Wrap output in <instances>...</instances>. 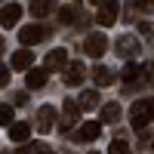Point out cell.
<instances>
[{
    "label": "cell",
    "mask_w": 154,
    "mask_h": 154,
    "mask_svg": "<svg viewBox=\"0 0 154 154\" xmlns=\"http://www.w3.org/2000/svg\"><path fill=\"white\" fill-rule=\"evenodd\" d=\"M154 117V102L151 99H139L136 105L130 108V123H133V130H145V126L151 123Z\"/></svg>",
    "instance_id": "obj_1"
},
{
    "label": "cell",
    "mask_w": 154,
    "mask_h": 154,
    "mask_svg": "<svg viewBox=\"0 0 154 154\" xmlns=\"http://www.w3.org/2000/svg\"><path fill=\"white\" fill-rule=\"evenodd\" d=\"M83 53H86V56H93V59H102V56L108 53V40H105V34H86Z\"/></svg>",
    "instance_id": "obj_2"
},
{
    "label": "cell",
    "mask_w": 154,
    "mask_h": 154,
    "mask_svg": "<svg viewBox=\"0 0 154 154\" xmlns=\"http://www.w3.org/2000/svg\"><path fill=\"white\" fill-rule=\"evenodd\" d=\"M117 16H120L117 0H105V3H99V16H96V22H99V25H114V22H117Z\"/></svg>",
    "instance_id": "obj_3"
},
{
    "label": "cell",
    "mask_w": 154,
    "mask_h": 154,
    "mask_svg": "<svg viewBox=\"0 0 154 154\" xmlns=\"http://www.w3.org/2000/svg\"><path fill=\"white\" fill-rule=\"evenodd\" d=\"M46 37V28H40V25H25V28L19 31V40L25 46H34V43H40Z\"/></svg>",
    "instance_id": "obj_4"
},
{
    "label": "cell",
    "mask_w": 154,
    "mask_h": 154,
    "mask_svg": "<svg viewBox=\"0 0 154 154\" xmlns=\"http://www.w3.org/2000/svg\"><path fill=\"white\" fill-rule=\"evenodd\" d=\"M68 65V53H65V49H49V53H46V59H43V68L46 71H62V68H65Z\"/></svg>",
    "instance_id": "obj_5"
},
{
    "label": "cell",
    "mask_w": 154,
    "mask_h": 154,
    "mask_svg": "<svg viewBox=\"0 0 154 154\" xmlns=\"http://www.w3.org/2000/svg\"><path fill=\"white\" fill-rule=\"evenodd\" d=\"M19 19H22V3H6L0 9V25L3 28H16Z\"/></svg>",
    "instance_id": "obj_6"
},
{
    "label": "cell",
    "mask_w": 154,
    "mask_h": 154,
    "mask_svg": "<svg viewBox=\"0 0 154 154\" xmlns=\"http://www.w3.org/2000/svg\"><path fill=\"white\" fill-rule=\"evenodd\" d=\"M83 74H86V68L80 65V62H68L62 80H65V86H80V83H83Z\"/></svg>",
    "instance_id": "obj_7"
},
{
    "label": "cell",
    "mask_w": 154,
    "mask_h": 154,
    "mask_svg": "<svg viewBox=\"0 0 154 154\" xmlns=\"http://www.w3.org/2000/svg\"><path fill=\"white\" fill-rule=\"evenodd\" d=\"M56 123V108L53 105H43L40 111H37V133H49Z\"/></svg>",
    "instance_id": "obj_8"
},
{
    "label": "cell",
    "mask_w": 154,
    "mask_h": 154,
    "mask_svg": "<svg viewBox=\"0 0 154 154\" xmlns=\"http://www.w3.org/2000/svg\"><path fill=\"white\" fill-rule=\"evenodd\" d=\"M114 49H117L120 56L133 59V56H139V40H136V37H130V34H123L120 40H117V46H114Z\"/></svg>",
    "instance_id": "obj_9"
},
{
    "label": "cell",
    "mask_w": 154,
    "mask_h": 154,
    "mask_svg": "<svg viewBox=\"0 0 154 154\" xmlns=\"http://www.w3.org/2000/svg\"><path fill=\"white\" fill-rule=\"evenodd\" d=\"M34 65V53L31 49H19V53H12V71H25V68H31Z\"/></svg>",
    "instance_id": "obj_10"
},
{
    "label": "cell",
    "mask_w": 154,
    "mask_h": 154,
    "mask_svg": "<svg viewBox=\"0 0 154 154\" xmlns=\"http://www.w3.org/2000/svg\"><path fill=\"white\" fill-rule=\"evenodd\" d=\"M28 136H31V126L28 123H12L9 126V142H16V145H22V142H28Z\"/></svg>",
    "instance_id": "obj_11"
},
{
    "label": "cell",
    "mask_w": 154,
    "mask_h": 154,
    "mask_svg": "<svg viewBox=\"0 0 154 154\" xmlns=\"http://www.w3.org/2000/svg\"><path fill=\"white\" fill-rule=\"evenodd\" d=\"M93 80H96V86H111L114 83V71L108 65H96L93 68Z\"/></svg>",
    "instance_id": "obj_12"
},
{
    "label": "cell",
    "mask_w": 154,
    "mask_h": 154,
    "mask_svg": "<svg viewBox=\"0 0 154 154\" xmlns=\"http://www.w3.org/2000/svg\"><path fill=\"white\" fill-rule=\"evenodd\" d=\"M99 133H102V126L96 120H86V123H80V133L77 136H80L83 142H93V139H99Z\"/></svg>",
    "instance_id": "obj_13"
},
{
    "label": "cell",
    "mask_w": 154,
    "mask_h": 154,
    "mask_svg": "<svg viewBox=\"0 0 154 154\" xmlns=\"http://www.w3.org/2000/svg\"><path fill=\"white\" fill-rule=\"evenodd\" d=\"M46 68H31L28 71V89H40L43 83H46Z\"/></svg>",
    "instance_id": "obj_14"
},
{
    "label": "cell",
    "mask_w": 154,
    "mask_h": 154,
    "mask_svg": "<svg viewBox=\"0 0 154 154\" xmlns=\"http://www.w3.org/2000/svg\"><path fill=\"white\" fill-rule=\"evenodd\" d=\"M53 6H56L53 0H34V3H31V16L34 19H43L46 12H53Z\"/></svg>",
    "instance_id": "obj_15"
},
{
    "label": "cell",
    "mask_w": 154,
    "mask_h": 154,
    "mask_svg": "<svg viewBox=\"0 0 154 154\" xmlns=\"http://www.w3.org/2000/svg\"><path fill=\"white\" fill-rule=\"evenodd\" d=\"M120 120V105L117 102H111V105L102 108V123H117Z\"/></svg>",
    "instance_id": "obj_16"
},
{
    "label": "cell",
    "mask_w": 154,
    "mask_h": 154,
    "mask_svg": "<svg viewBox=\"0 0 154 154\" xmlns=\"http://www.w3.org/2000/svg\"><path fill=\"white\" fill-rule=\"evenodd\" d=\"M142 71H145V68H139L136 62H126V65H123V80H126V83L139 80V77H142Z\"/></svg>",
    "instance_id": "obj_17"
},
{
    "label": "cell",
    "mask_w": 154,
    "mask_h": 154,
    "mask_svg": "<svg viewBox=\"0 0 154 154\" xmlns=\"http://www.w3.org/2000/svg\"><path fill=\"white\" fill-rule=\"evenodd\" d=\"M96 105H99V93H96V89H86V93H80V108L93 111Z\"/></svg>",
    "instance_id": "obj_18"
},
{
    "label": "cell",
    "mask_w": 154,
    "mask_h": 154,
    "mask_svg": "<svg viewBox=\"0 0 154 154\" xmlns=\"http://www.w3.org/2000/svg\"><path fill=\"white\" fill-rule=\"evenodd\" d=\"M77 117H80V105H74V102H65V126H71Z\"/></svg>",
    "instance_id": "obj_19"
},
{
    "label": "cell",
    "mask_w": 154,
    "mask_h": 154,
    "mask_svg": "<svg viewBox=\"0 0 154 154\" xmlns=\"http://www.w3.org/2000/svg\"><path fill=\"white\" fill-rule=\"evenodd\" d=\"M74 19H77V9L74 6H62L59 9V22L62 25H74Z\"/></svg>",
    "instance_id": "obj_20"
},
{
    "label": "cell",
    "mask_w": 154,
    "mask_h": 154,
    "mask_svg": "<svg viewBox=\"0 0 154 154\" xmlns=\"http://www.w3.org/2000/svg\"><path fill=\"white\" fill-rule=\"evenodd\" d=\"M108 154H130V142H126V139H114Z\"/></svg>",
    "instance_id": "obj_21"
},
{
    "label": "cell",
    "mask_w": 154,
    "mask_h": 154,
    "mask_svg": "<svg viewBox=\"0 0 154 154\" xmlns=\"http://www.w3.org/2000/svg\"><path fill=\"white\" fill-rule=\"evenodd\" d=\"M12 117H16V114H12V105H0V123H3V126H12V123H16Z\"/></svg>",
    "instance_id": "obj_22"
},
{
    "label": "cell",
    "mask_w": 154,
    "mask_h": 154,
    "mask_svg": "<svg viewBox=\"0 0 154 154\" xmlns=\"http://www.w3.org/2000/svg\"><path fill=\"white\" fill-rule=\"evenodd\" d=\"M133 6L142 12H154V0H133Z\"/></svg>",
    "instance_id": "obj_23"
},
{
    "label": "cell",
    "mask_w": 154,
    "mask_h": 154,
    "mask_svg": "<svg viewBox=\"0 0 154 154\" xmlns=\"http://www.w3.org/2000/svg\"><path fill=\"white\" fill-rule=\"evenodd\" d=\"M6 80H9V68L0 65V86H6Z\"/></svg>",
    "instance_id": "obj_24"
},
{
    "label": "cell",
    "mask_w": 154,
    "mask_h": 154,
    "mask_svg": "<svg viewBox=\"0 0 154 154\" xmlns=\"http://www.w3.org/2000/svg\"><path fill=\"white\" fill-rule=\"evenodd\" d=\"M139 31L148 37V34H154V25H151V22H142V25H139Z\"/></svg>",
    "instance_id": "obj_25"
},
{
    "label": "cell",
    "mask_w": 154,
    "mask_h": 154,
    "mask_svg": "<svg viewBox=\"0 0 154 154\" xmlns=\"http://www.w3.org/2000/svg\"><path fill=\"white\" fill-rule=\"evenodd\" d=\"M31 154H56V151H53V148H46V145H37Z\"/></svg>",
    "instance_id": "obj_26"
},
{
    "label": "cell",
    "mask_w": 154,
    "mask_h": 154,
    "mask_svg": "<svg viewBox=\"0 0 154 154\" xmlns=\"http://www.w3.org/2000/svg\"><path fill=\"white\" fill-rule=\"evenodd\" d=\"M3 49H6V46H3V37H0V56H3Z\"/></svg>",
    "instance_id": "obj_27"
},
{
    "label": "cell",
    "mask_w": 154,
    "mask_h": 154,
    "mask_svg": "<svg viewBox=\"0 0 154 154\" xmlns=\"http://www.w3.org/2000/svg\"><path fill=\"white\" fill-rule=\"evenodd\" d=\"M93 3H105V0H93Z\"/></svg>",
    "instance_id": "obj_28"
},
{
    "label": "cell",
    "mask_w": 154,
    "mask_h": 154,
    "mask_svg": "<svg viewBox=\"0 0 154 154\" xmlns=\"http://www.w3.org/2000/svg\"><path fill=\"white\" fill-rule=\"evenodd\" d=\"M89 154H96V151H89Z\"/></svg>",
    "instance_id": "obj_29"
}]
</instances>
